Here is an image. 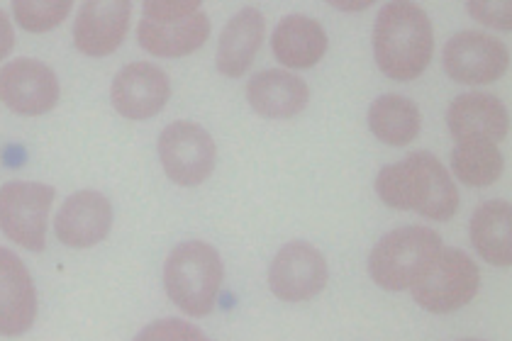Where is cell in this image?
<instances>
[{"label":"cell","mask_w":512,"mask_h":341,"mask_svg":"<svg viewBox=\"0 0 512 341\" xmlns=\"http://www.w3.org/2000/svg\"><path fill=\"white\" fill-rule=\"evenodd\" d=\"M37 285L25 261L0 247V337H22L35 327Z\"/></svg>","instance_id":"5bb4252c"},{"label":"cell","mask_w":512,"mask_h":341,"mask_svg":"<svg viewBox=\"0 0 512 341\" xmlns=\"http://www.w3.org/2000/svg\"><path fill=\"white\" fill-rule=\"evenodd\" d=\"M471 247L486 264L512 266V205L508 200H488L473 210L469 222Z\"/></svg>","instance_id":"ffe728a7"},{"label":"cell","mask_w":512,"mask_h":341,"mask_svg":"<svg viewBox=\"0 0 512 341\" xmlns=\"http://www.w3.org/2000/svg\"><path fill=\"white\" fill-rule=\"evenodd\" d=\"M225 264L213 244L188 239L176 244L164 264V290L183 315L208 317L220 298Z\"/></svg>","instance_id":"3957f363"},{"label":"cell","mask_w":512,"mask_h":341,"mask_svg":"<svg viewBox=\"0 0 512 341\" xmlns=\"http://www.w3.org/2000/svg\"><path fill=\"white\" fill-rule=\"evenodd\" d=\"M374 59L383 76L408 83L432 64L434 27L430 15L415 0H391L374 22Z\"/></svg>","instance_id":"7a4b0ae2"},{"label":"cell","mask_w":512,"mask_h":341,"mask_svg":"<svg viewBox=\"0 0 512 341\" xmlns=\"http://www.w3.org/2000/svg\"><path fill=\"white\" fill-rule=\"evenodd\" d=\"M247 103L264 120H293L308 108L310 86L293 71H261L249 78Z\"/></svg>","instance_id":"2e32d148"},{"label":"cell","mask_w":512,"mask_h":341,"mask_svg":"<svg viewBox=\"0 0 512 341\" xmlns=\"http://www.w3.org/2000/svg\"><path fill=\"white\" fill-rule=\"evenodd\" d=\"M369 130L381 144L388 147H408L420 137L422 113L415 100L405 95L388 93L376 98L366 113Z\"/></svg>","instance_id":"44dd1931"},{"label":"cell","mask_w":512,"mask_h":341,"mask_svg":"<svg viewBox=\"0 0 512 341\" xmlns=\"http://www.w3.org/2000/svg\"><path fill=\"white\" fill-rule=\"evenodd\" d=\"M203 0H142V13L154 22H178L196 15Z\"/></svg>","instance_id":"d4e9b609"},{"label":"cell","mask_w":512,"mask_h":341,"mask_svg":"<svg viewBox=\"0 0 512 341\" xmlns=\"http://www.w3.org/2000/svg\"><path fill=\"white\" fill-rule=\"evenodd\" d=\"M330 49V37L325 27L308 15H286L278 20L271 35V52L286 69H313L325 59Z\"/></svg>","instance_id":"e0dca14e"},{"label":"cell","mask_w":512,"mask_h":341,"mask_svg":"<svg viewBox=\"0 0 512 341\" xmlns=\"http://www.w3.org/2000/svg\"><path fill=\"white\" fill-rule=\"evenodd\" d=\"M442 237L430 227H400L383 234L369 254V276L388 293H403L425 276L442 251Z\"/></svg>","instance_id":"277c9868"},{"label":"cell","mask_w":512,"mask_h":341,"mask_svg":"<svg viewBox=\"0 0 512 341\" xmlns=\"http://www.w3.org/2000/svg\"><path fill=\"white\" fill-rule=\"evenodd\" d=\"M327 3L339 10V13H364L371 5H376L378 0H327Z\"/></svg>","instance_id":"83f0119b"},{"label":"cell","mask_w":512,"mask_h":341,"mask_svg":"<svg viewBox=\"0 0 512 341\" xmlns=\"http://www.w3.org/2000/svg\"><path fill=\"white\" fill-rule=\"evenodd\" d=\"M466 13L478 25L491 27V30H512V0H466Z\"/></svg>","instance_id":"cb8c5ba5"},{"label":"cell","mask_w":512,"mask_h":341,"mask_svg":"<svg viewBox=\"0 0 512 341\" xmlns=\"http://www.w3.org/2000/svg\"><path fill=\"white\" fill-rule=\"evenodd\" d=\"M113 203L98 190H76L64 200L54 220V234L69 249H93L113 229Z\"/></svg>","instance_id":"4fadbf2b"},{"label":"cell","mask_w":512,"mask_h":341,"mask_svg":"<svg viewBox=\"0 0 512 341\" xmlns=\"http://www.w3.org/2000/svg\"><path fill=\"white\" fill-rule=\"evenodd\" d=\"M478 290H481V271L476 261L464 249L442 247L410 293L422 310L432 315H452L473 303Z\"/></svg>","instance_id":"5b68a950"},{"label":"cell","mask_w":512,"mask_h":341,"mask_svg":"<svg viewBox=\"0 0 512 341\" xmlns=\"http://www.w3.org/2000/svg\"><path fill=\"white\" fill-rule=\"evenodd\" d=\"M442 66L454 83L488 86L500 81L510 69V52L505 42L486 32L464 30L444 44Z\"/></svg>","instance_id":"ba28073f"},{"label":"cell","mask_w":512,"mask_h":341,"mask_svg":"<svg viewBox=\"0 0 512 341\" xmlns=\"http://www.w3.org/2000/svg\"><path fill=\"white\" fill-rule=\"evenodd\" d=\"M59 98V76L42 61L15 59L0 69V103L15 115H47L57 108Z\"/></svg>","instance_id":"30bf717a"},{"label":"cell","mask_w":512,"mask_h":341,"mask_svg":"<svg viewBox=\"0 0 512 341\" xmlns=\"http://www.w3.org/2000/svg\"><path fill=\"white\" fill-rule=\"evenodd\" d=\"M210 39V18L205 13L178 22H154L142 18L137 25V42L147 54L159 59H181L196 54Z\"/></svg>","instance_id":"d6986e66"},{"label":"cell","mask_w":512,"mask_h":341,"mask_svg":"<svg viewBox=\"0 0 512 341\" xmlns=\"http://www.w3.org/2000/svg\"><path fill=\"white\" fill-rule=\"evenodd\" d=\"M130 20L132 0H83L74 20V47L83 57H110L125 42Z\"/></svg>","instance_id":"7c38bea8"},{"label":"cell","mask_w":512,"mask_h":341,"mask_svg":"<svg viewBox=\"0 0 512 341\" xmlns=\"http://www.w3.org/2000/svg\"><path fill=\"white\" fill-rule=\"evenodd\" d=\"M159 161L171 183L181 188H198L213 176L217 164L215 139L203 125L176 120L159 134Z\"/></svg>","instance_id":"8992f818"},{"label":"cell","mask_w":512,"mask_h":341,"mask_svg":"<svg viewBox=\"0 0 512 341\" xmlns=\"http://www.w3.org/2000/svg\"><path fill=\"white\" fill-rule=\"evenodd\" d=\"M57 190L40 181H10L0 188V232L27 251L47 249V220Z\"/></svg>","instance_id":"52a82bcc"},{"label":"cell","mask_w":512,"mask_h":341,"mask_svg":"<svg viewBox=\"0 0 512 341\" xmlns=\"http://www.w3.org/2000/svg\"><path fill=\"white\" fill-rule=\"evenodd\" d=\"M74 0H13V18L25 32L44 35L69 18Z\"/></svg>","instance_id":"603a6c76"},{"label":"cell","mask_w":512,"mask_h":341,"mask_svg":"<svg viewBox=\"0 0 512 341\" xmlns=\"http://www.w3.org/2000/svg\"><path fill=\"white\" fill-rule=\"evenodd\" d=\"M376 195L386 208L417 212L434 222H449L459 210V188L447 166L430 152H415L383 166Z\"/></svg>","instance_id":"6da1fadb"},{"label":"cell","mask_w":512,"mask_h":341,"mask_svg":"<svg viewBox=\"0 0 512 341\" xmlns=\"http://www.w3.org/2000/svg\"><path fill=\"white\" fill-rule=\"evenodd\" d=\"M15 47V30H13V22H10L8 13L0 10V61L8 57Z\"/></svg>","instance_id":"4316f807"},{"label":"cell","mask_w":512,"mask_h":341,"mask_svg":"<svg viewBox=\"0 0 512 341\" xmlns=\"http://www.w3.org/2000/svg\"><path fill=\"white\" fill-rule=\"evenodd\" d=\"M266 37V18L259 8H242L235 18L227 20L217 42L215 66L222 76L242 78L252 69L261 42Z\"/></svg>","instance_id":"ac0fdd59"},{"label":"cell","mask_w":512,"mask_h":341,"mask_svg":"<svg viewBox=\"0 0 512 341\" xmlns=\"http://www.w3.org/2000/svg\"><path fill=\"white\" fill-rule=\"evenodd\" d=\"M171 98V78L152 61H135L118 71L110 83V103L125 120L144 122L157 117Z\"/></svg>","instance_id":"8fae6325"},{"label":"cell","mask_w":512,"mask_h":341,"mask_svg":"<svg viewBox=\"0 0 512 341\" xmlns=\"http://www.w3.org/2000/svg\"><path fill=\"white\" fill-rule=\"evenodd\" d=\"M505 159L491 139H461L452 149V173L469 188H488L503 176Z\"/></svg>","instance_id":"7402d4cb"},{"label":"cell","mask_w":512,"mask_h":341,"mask_svg":"<svg viewBox=\"0 0 512 341\" xmlns=\"http://www.w3.org/2000/svg\"><path fill=\"white\" fill-rule=\"evenodd\" d=\"M139 341L149 339H205V334L200 332L196 324H188L183 320H159L149 327H144L137 334Z\"/></svg>","instance_id":"484cf974"},{"label":"cell","mask_w":512,"mask_h":341,"mask_svg":"<svg viewBox=\"0 0 512 341\" xmlns=\"http://www.w3.org/2000/svg\"><path fill=\"white\" fill-rule=\"evenodd\" d=\"M330 283L325 254L310 242H288L269 266V290L283 303H308Z\"/></svg>","instance_id":"9c48e42d"},{"label":"cell","mask_w":512,"mask_h":341,"mask_svg":"<svg viewBox=\"0 0 512 341\" xmlns=\"http://www.w3.org/2000/svg\"><path fill=\"white\" fill-rule=\"evenodd\" d=\"M447 127L454 142L461 139H491L500 144L510 132L508 108L488 93H461L449 103Z\"/></svg>","instance_id":"9a60e30c"}]
</instances>
